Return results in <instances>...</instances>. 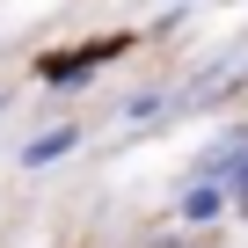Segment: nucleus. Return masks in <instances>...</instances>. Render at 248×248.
I'll return each mask as SVG.
<instances>
[{"instance_id": "obj_1", "label": "nucleus", "mask_w": 248, "mask_h": 248, "mask_svg": "<svg viewBox=\"0 0 248 248\" xmlns=\"http://www.w3.org/2000/svg\"><path fill=\"white\" fill-rule=\"evenodd\" d=\"M66 146H73V132H51V139H37L22 161H30V168H44V161H51V154H66Z\"/></svg>"}, {"instance_id": "obj_2", "label": "nucleus", "mask_w": 248, "mask_h": 248, "mask_svg": "<svg viewBox=\"0 0 248 248\" xmlns=\"http://www.w3.org/2000/svg\"><path fill=\"white\" fill-rule=\"evenodd\" d=\"M219 197H226V190H190V197H183V212H190V219H204V212H219Z\"/></svg>"}]
</instances>
